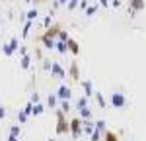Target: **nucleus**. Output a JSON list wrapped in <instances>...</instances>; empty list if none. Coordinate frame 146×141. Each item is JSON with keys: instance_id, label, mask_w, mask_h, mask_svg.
<instances>
[{"instance_id": "nucleus-34", "label": "nucleus", "mask_w": 146, "mask_h": 141, "mask_svg": "<svg viewBox=\"0 0 146 141\" xmlns=\"http://www.w3.org/2000/svg\"><path fill=\"white\" fill-rule=\"evenodd\" d=\"M98 4H100L101 8H109V6H111V2H109V0H98Z\"/></svg>"}, {"instance_id": "nucleus-27", "label": "nucleus", "mask_w": 146, "mask_h": 141, "mask_svg": "<svg viewBox=\"0 0 146 141\" xmlns=\"http://www.w3.org/2000/svg\"><path fill=\"white\" fill-rule=\"evenodd\" d=\"M58 108H60V110H64V112H70V110H72V108H70V104H68V100H60V104H58Z\"/></svg>"}, {"instance_id": "nucleus-31", "label": "nucleus", "mask_w": 146, "mask_h": 141, "mask_svg": "<svg viewBox=\"0 0 146 141\" xmlns=\"http://www.w3.org/2000/svg\"><path fill=\"white\" fill-rule=\"evenodd\" d=\"M29 100H31L33 104H39V102H41V96H39L37 92H31V96H29Z\"/></svg>"}, {"instance_id": "nucleus-11", "label": "nucleus", "mask_w": 146, "mask_h": 141, "mask_svg": "<svg viewBox=\"0 0 146 141\" xmlns=\"http://www.w3.org/2000/svg\"><path fill=\"white\" fill-rule=\"evenodd\" d=\"M94 131H96V122H94V120H84V122H82V133L92 135Z\"/></svg>"}, {"instance_id": "nucleus-15", "label": "nucleus", "mask_w": 146, "mask_h": 141, "mask_svg": "<svg viewBox=\"0 0 146 141\" xmlns=\"http://www.w3.org/2000/svg\"><path fill=\"white\" fill-rule=\"evenodd\" d=\"M94 96H96V100H98V106H100V110H105V108H107V100H105V96H103L100 90H96V94H94Z\"/></svg>"}, {"instance_id": "nucleus-21", "label": "nucleus", "mask_w": 146, "mask_h": 141, "mask_svg": "<svg viewBox=\"0 0 146 141\" xmlns=\"http://www.w3.org/2000/svg\"><path fill=\"white\" fill-rule=\"evenodd\" d=\"M43 112H45V106L41 104V102L39 104H33V116H41Z\"/></svg>"}, {"instance_id": "nucleus-13", "label": "nucleus", "mask_w": 146, "mask_h": 141, "mask_svg": "<svg viewBox=\"0 0 146 141\" xmlns=\"http://www.w3.org/2000/svg\"><path fill=\"white\" fill-rule=\"evenodd\" d=\"M103 141H121V135L113 129H105L103 131Z\"/></svg>"}, {"instance_id": "nucleus-23", "label": "nucleus", "mask_w": 146, "mask_h": 141, "mask_svg": "<svg viewBox=\"0 0 146 141\" xmlns=\"http://www.w3.org/2000/svg\"><path fill=\"white\" fill-rule=\"evenodd\" d=\"M27 117H29V114H27L25 110H20V112H18V122H20V124H25Z\"/></svg>"}, {"instance_id": "nucleus-8", "label": "nucleus", "mask_w": 146, "mask_h": 141, "mask_svg": "<svg viewBox=\"0 0 146 141\" xmlns=\"http://www.w3.org/2000/svg\"><path fill=\"white\" fill-rule=\"evenodd\" d=\"M68 79L72 82H80V79H82V75H80V67L76 61H72L70 63V67H68Z\"/></svg>"}, {"instance_id": "nucleus-28", "label": "nucleus", "mask_w": 146, "mask_h": 141, "mask_svg": "<svg viewBox=\"0 0 146 141\" xmlns=\"http://www.w3.org/2000/svg\"><path fill=\"white\" fill-rule=\"evenodd\" d=\"M10 133L20 137V135H22V126H12V128H10Z\"/></svg>"}, {"instance_id": "nucleus-24", "label": "nucleus", "mask_w": 146, "mask_h": 141, "mask_svg": "<svg viewBox=\"0 0 146 141\" xmlns=\"http://www.w3.org/2000/svg\"><path fill=\"white\" fill-rule=\"evenodd\" d=\"M96 12H98V4H90V6L86 8V16H88V18H92Z\"/></svg>"}, {"instance_id": "nucleus-36", "label": "nucleus", "mask_w": 146, "mask_h": 141, "mask_svg": "<svg viewBox=\"0 0 146 141\" xmlns=\"http://www.w3.org/2000/svg\"><path fill=\"white\" fill-rule=\"evenodd\" d=\"M6 114H8V112H6V108H4V106H0V120H4Z\"/></svg>"}, {"instance_id": "nucleus-5", "label": "nucleus", "mask_w": 146, "mask_h": 141, "mask_svg": "<svg viewBox=\"0 0 146 141\" xmlns=\"http://www.w3.org/2000/svg\"><path fill=\"white\" fill-rule=\"evenodd\" d=\"M18 49H20V41H18V37H12L8 43L2 45V53H4L6 57H12L14 53H18Z\"/></svg>"}, {"instance_id": "nucleus-10", "label": "nucleus", "mask_w": 146, "mask_h": 141, "mask_svg": "<svg viewBox=\"0 0 146 141\" xmlns=\"http://www.w3.org/2000/svg\"><path fill=\"white\" fill-rule=\"evenodd\" d=\"M80 86H82V90H84V96H88V98H92V96L96 94L92 81H80Z\"/></svg>"}, {"instance_id": "nucleus-1", "label": "nucleus", "mask_w": 146, "mask_h": 141, "mask_svg": "<svg viewBox=\"0 0 146 141\" xmlns=\"http://www.w3.org/2000/svg\"><path fill=\"white\" fill-rule=\"evenodd\" d=\"M55 116H56L55 133H56V135H70V120H66V112L60 110V108H56Z\"/></svg>"}, {"instance_id": "nucleus-18", "label": "nucleus", "mask_w": 146, "mask_h": 141, "mask_svg": "<svg viewBox=\"0 0 146 141\" xmlns=\"http://www.w3.org/2000/svg\"><path fill=\"white\" fill-rule=\"evenodd\" d=\"M20 67L27 70L29 67H31V57H29V55H23V57H20Z\"/></svg>"}, {"instance_id": "nucleus-26", "label": "nucleus", "mask_w": 146, "mask_h": 141, "mask_svg": "<svg viewBox=\"0 0 146 141\" xmlns=\"http://www.w3.org/2000/svg\"><path fill=\"white\" fill-rule=\"evenodd\" d=\"M78 6H80V0H68V4H66L68 10H76Z\"/></svg>"}, {"instance_id": "nucleus-39", "label": "nucleus", "mask_w": 146, "mask_h": 141, "mask_svg": "<svg viewBox=\"0 0 146 141\" xmlns=\"http://www.w3.org/2000/svg\"><path fill=\"white\" fill-rule=\"evenodd\" d=\"M58 4H60V6H66V4H68V0H58Z\"/></svg>"}, {"instance_id": "nucleus-38", "label": "nucleus", "mask_w": 146, "mask_h": 141, "mask_svg": "<svg viewBox=\"0 0 146 141\" xmlns=\"http://www.w3.org/2000/svg\"><path fill=\"white\" fill-rule=\"evenodd\" d=\"M111 6H113V8H119V6H121V0H113Z\"/></svg>"}, {"instance_id": "nucleus-35", "label": "nucleus", "mask_w": 146, "mask_h": 141, "mask_svg": "<svg viewBox=\"0 0 146 141\" xmlns=\"http://www.w3.org/2000/svg\"><path fill=\"white\" fill-rule=\"evenodd\" d=\"M18 55H20V57L27 55V47H20V49H18Z\"/></svg>"}, {"instance_id": "nucleus-12", "label": "nucleus", "mask_w": 146, "mask_h": 141, "mask_svg": "<svg viewBox=\"0 0 146 141\" xmlns=\"http://www.w3.org/2000/svg\"><path fill=\"white\" fill-rule=\"evenodd\" d=\"M66 45H68V53H72V55H80V43L76 41V39L68 37Z\"/></svg>"}, {"instance_id": "nucleus-25", "label": "nucleus", "mask_w": 146, "mask_h": 141, "mask_svg": "<svg viewBox=\"0 0 146 141\" xmlns=\"http://www.w3.org/2000/svg\"><path fill=\"white\" fill-rule=\"evenodd\" d=\"M31 23L29 20H25V26H23V32H22V37H27V34H29V30H31Z\"/></svg>"}, {"instance_id": "nucleus-37", "label": "nucleus", "mask_w": 146, "mask_h": 141, "mask_svg": "<svg viewBox=\"0 0 146 141\" xmlns=\"http://www.w3.org/2000/svg\"><path fill=\"white\" fill-rule=\"evenodd\" d=\"M8 141H20V137H18V135H12V133H8Z\"/></svg>"}, {"instance_id": "nucleus-2", "label": "nucleus", "mask_w": 146, "mask_h": 141, "mask_svg": "<svg viewBox=\"0 0 146 141\" xmlns=\"http://www.w3.org/2000/svg\"><path fill=\"white\" fill-rule=\"evenodd\" d=\"M109 104L115 108V110H125L129 100H127V94L125 92H113L109 94Z\"/></svg>"}, {"instance_id": "nucleus-7", "label": "nucleus", "mask_w": 146, "mask_h": 141, "mask_svg": "<svg viewBox=\"0 0 146 141\" xmlns=\"http://www.w3.org/2000/svg\"><path fill=\"white\" fill-rule=\"evenodd\" d=\"M51 75L55 77V79H68V70L62 69V65L60 63H51Z\"/></svg>"}, {"instance_id": "nucleus-6", "label": "nucleus", "mask_w": 146, "mask_h": 141, "mask_svg": "<svg viewBox=\"0 0 146 141\" xmlns=\"http://www.w3.org/2000/svg\"><path fill=\"white\" fill-rule=\"evenodd\" d=\"M127 4H129V14H131V18H135L136 12H142L144 10V0H127Z\"/></svg>"}, {"instance_id": "nucleus-33", "label": "nucleus", "mask_w": 146, "mask_h": 141, "mask_svg": "<svg viewBox=\"0 0 146 141\" xmlns=\"http://www.w3.org/2000/svg\"><path fill=\"white\" fill-rule=\"evenodd\" d=\"M68 37H70V35H68V32H64V30L58 34V39H60V41H68Z\"/></svg>"}, {"instance_id": "nucleus-20", "label": "nucleus", "mask_w": 146, "mask_h": 141, "mask_svg": "<svg viewBox=\"0 0 146 141\" xmlns=\"http://www.w3.org/2000/svg\"><path fill=\"white\" fill-rule=\"evenodd\" d=\"M90 139L92 141H103V131H100V129L96 128V131L90 135Z\"/></svg>"}, {"instance_id": "nucleus-4", "label": "nucleus", "mask_w": 146, "mask_h": 141, "mask_svg": "<svg viewBox=\"0 0 146 141\" xmlns=\"http://www.w3.org/2000/svg\"><path fill=\"white\" fill-rule=\"evenodd\" d=\"M82 122H84V120L80 116L70 120V137H72V139H78L80 135H82Z\"/></svg>"}, {"instance_id": "nucleus-29", "label": "nucleus", "mask_w": 146, "mask_h": 141, "mask_svg": "<svg viewBox=\"0 0 146 141\" xmlns=\"http://www.w3.org/2000/svg\"><path fill=\"white\" fill-rule=\"evenodd\" d=\"M105 126H107V124H105V120H98V122H96V128L100 129V131H105Z\"/></svg>"}, {"instance_id": "nucleus-17", "label": "nucleus", "mask_w": 146, "mask_h": 141, "mask_svg": "<svg viewBox=\"0 0 146 141\" xmlns=\"http://www.w3.org/2000/svg\"><path fill=\"white\" fill-rule=\"evenodd\" d=\"M55 49L60 53V55H64V53H68V45H66V41H56V45H55Z\"/></svg>"}, {"instance_id": "nucleus-32", "label": "nucleus", "mask_w": 146, "mask_h": 141, "mask_svg": "<svg viewBox=\"0 0 146 141\" xmlns=\"http://www.w3.org/2000/svg\"><path fill=\"white\" fill-rule=\"evenodd\" d=\"M88 6H90V0H80V6H78L80 10L86 12V8H88Z\"/></svg>"}, {"instance_id": "nucleus-30", "label": "nucleus", "mask_w": 146, "mask_h": 141, "mask_svg": "<svg viewBox=\"0 0 146 141\" xmlns=\"http://www.w3.org/2000/svg\"><path fill=\"white\" fill-rule=\"evenodd\" d=\"M23 110H25V112H27V114H29V116H33V102H31V100H29V102H27V104L23 106Z\"/></svg>"}, {"instance_id": "nucleus-3", "label": "nucleus", "mask_w": 146, "mask_h": 141, "mask_svg": "<svg viewBox=\"0 0 146 141\" xmlns=\"http://www.w3.org/2000/svg\"><path fill=\"white\" fill-rule=\"evenodd\" d=\"M60 32H62V26L60 23H51L49 28H45V32L39 35V41L41 39H56Z\"/></svg>"}, {"instance_id": "nucleus-14", "label": "nucleus", "mask_w": 146, "mask_h": 141, "mask_svg": "<svg viewBox=\"0 0 146 141\" xmlns=\"http://www.w3.org/2000/svg\"><path fill=\"white\" fill-rule=\"evenodd\" d=\"M58 104H60V98L56 96V92L47 96V106H49L51 110H56V108H58Z\"/></svg>"}, {"instance_id": "nucleus-16", "label": "nucleus", "mask_w": 146, "mask_h": 141, "mask_svg": "<svg viewBox=\"0 0 146 141\" xmlns=\"http://www.w3.org/2000/svg\"><path fill=\"white\" fill-rule=\"evenodd\" d=\"M78 112H80V117H82V120H94V114H92V110L88 106H86V108H80Z\"/></svg>"}, {"instance_id": "nucleus-40", "label": "nucleus", "mask_w": 146, "mask_h": 141, "mask_svg": "<svg viewBox=\"0 0 146 141\" xmlns=\"http://www.w3.org/2000/svg\"><path fill=\"white\" fill-rule=\"evenodd\" d=\"M49 141H55V139H49Z\"/></svg>"}, {"instance_id": "nucleus-9", "label": "nucleus", "mask_w": 146, "mask_h": 141, "mask_svg": "<svg viewBox=\"0 0 146 141\" xmlns=\"http://www.w3.org/2000/svg\"><path fill=\"white\" fill-rule=\"evenodd\" d=\"M56 96H58L60 100H70V98H72V88L66 86V84H60V86L56 88Z\"/></svg>"}, {"instance_id": "nucleus-22", "label": "nucleus", "mask_w": 146, "mask_h": 141, "mask_svg": "<svg viewBox=\"0 0 146 141\" xmlns=\"http://www.w3.org/2000/svg\"><path fill=\"white\" fill-rule=\"evenodd\" d=\"M88 100H90V98H88V96H80L78 98V102H76V108H86V106H88Z\"/></svg>"}, {"instance_id": "nucleus-19", "label": "nucleus", "mask_w": 146, "mask_h": 141, "mask_svg": "<svg viewBox=\"0 0 146 141\" xmlns=\"http://www.w3.org/2000/svg\"><path fill=\"white\" fill-rule=\"evenodd\" d=\"M37 16H39V10H37V8H33V10H29L27 14H25V20L33 22V20H37Z\"/></svg>"}]
</instances>
